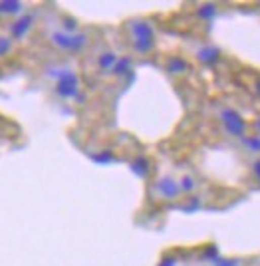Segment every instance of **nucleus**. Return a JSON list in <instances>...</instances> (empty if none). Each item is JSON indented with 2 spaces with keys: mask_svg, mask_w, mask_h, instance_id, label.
<instances>
[{
  "mask_svg": "<svg viewBox=\"0 0 260 266\" xmlns=\"http://www.w3.org/2000/svg\"><path fill=\"white\" fill-rule=\"evenodd\" d=\"M131 32H133V38H135L133 46H135L137 52L147 54L149 50L153 48V38H155V34H153V28H151L149 22H143V20L131 22Z\"/></svg>",
  "mask_w": 260,
  "mask_h": 266,
  "instance_id": "nucleus-1",
  "label": "nucleus"
},
{
  "mask_svg": "<svg viewBox=\"0 0 260 266\" xmlns=\"http://www.w3.org/2000/svg\"><path fill=\"white\" fill-rule=\"evenodd\" d=\"M52 75L58 78V84H56V92L58 96L62 97H76L78 94V75L71 72V70H54Z\"/></svg>",
  "mask_w": 260,
  "mask_h": 266,
  "instance_id": "nucleus-2",
  "label": "nucleus"
},
{
  "mask_svg": "<svg viewBox=\"0 0 260 266\" xmlns=\"http://www.w3.org/2000/svg\"><path fill=\"white\" fill-rule=\"evenodd\" d=\"M52 42L64 50L78 52V50H82L88 44V36H86V34H73V36H70V34L56 32V34H52Z\"/></svg>",
  "mask_w": 260,
  "mask_h": 266,
  "instance_id": "nucleus-3",
  "label": "nucleus"
},
{
  "mask_svg": "<svg viewBox=\"0 0 260 266\" xmlns=\"http://www.w3.org/2000/svg\"><path fill=\"white\" fill-rule=\"evenodd\" d=\"M30 26H32V16L26 14V16H22V18H18L14 24L10 26V34H12V38H16V40L24 38V36L28 34Z\"/></svg>",
  "mask_w": 260,
  "mask_h": 266,
  "instance_id": "nucleus-4",
  "label": "nucleus"
},
{
  "mask_svg": "<svg viewBox=\"0 0 260 266\" xmlns=\"http://www.w3.org/2000/svg\"><path fill=\"white\" fill-rule=\"evenodd\" d=\"M22 2L18 0H4L0 2V16H14V14H20L22 12Z\"/></svg>",
  "mask_w": 260,
  "mask_h": 266,
  "instance_id": "nucleus-5",
  "label": "nucleus"
},
{
  "mask_svg": "<svg viewBox=\"0 0 260 266\" xmlns=\"http://www.w3.org/2000/svg\"><path fill=\"white\" fill-rule=\"evenodd\" d=\"M157 189H159V193L163 195L165 199H175V197L179 195V187H177V183H175L173 179H163V181L157 185Z\"/></svg>",
  "mask_w": 260,
  "mask_h": 266,
  "instance_id": "nucleus-6",
  "label": "nucleus"
},
{
  "mask_svg": "<svg viewBox=\"0 0 260 266\" xmlns=\"http://www.w3.org/2000/svg\"><path fill=\"white\" fill-rule=\"evenodd\" d=\"M118 62H116V54H112V52H105V54H101V58H99V66L105 70V68H114Z\"/></svg>",
  "mask_w": 260,
  "mask_h": 266,
  "instance_id": "nucleus-7",
  "label": "nucleus"
},
{
  "mask_svg": "<svg viewBox=\"0 0 260 266\" xmlns=\"http://www.w3.org/2000/svg\"><path fill=\"white\" fill-rule=\"evenodd\" d=\"M133 171H135L139 177H145L147 171H149V163H147L145 159H137V161L133 163Z\"/></svg>",
  "mask_w": 260,
  "mask_h": 266,
  "instance_id": "nucleus-8",
  "label": "nucleus"
},
{
  "mask_svg": "<svg viewBox=\"0 0 260 266\" xmlns=\"http://www.w3.org/2000/svg\"><path fill=\"white\" fill-rule=\"evenodd\" d=\"M187 66H185V62L183 60H177V58H173L171 62H169V70L173 73H181L183 70H185Z\"/></svg>",
  "mask_w": 260,
  "mask_h": 266,
  "instance_id": "nucleus-9",
  "label": "nucleus"
},
{
  "mask_svg": "<svg viewBox=\"0 0 260 266\" xmlns=\"http://www.w3.org/2000/svg\"><path fill=\"white\" fill-rule=\"evenodd\" d=\"M10 50H12V40L2 36V38H0V58H2V56H6Z\"/></svg>",
  "mask_w": 260,
  "mask_h": 266,
  "instance_id": "nucleus-10",
  "label": "nucleus"
},
{
  "mask_svg": "<svg viewBox=\"0 0 260 266\" xmlns=\"http://www.w3.org/2000/svg\"><path fill=\"white\" fill-rule=\"evenodd\" d=\"M127 68H129V60H119L118 64L114 66V72L116 73H125L127 72Z\"/></svg>",
  "mask_w": 260,
  "mask_h": 266,
  "instance_id": "nucleus-11",
  "label": "nucleus"
},
{
  "mask_svg": "<svg viewBox=\"0 0 260 266\" xmlns=\"http://www.w3.org/2000/svg\"><path fill=\"white\" fill-rule=\"evenodd\" d=\"M114 157H112V153L109 151H105V153H99V155H94V161L97 163H109Z\"/></svg>",
  "mask_w": 260,
  "mask_h": 266,
  "instance_id": "nucleus-12",
  "label": "nucleus"
},
{
  "mask_svg": "<svg viewBox=\"0 0 260 266\" xmlns=\"http://www.w3.org/2000/svg\"><path fill=\"white\" fill-rule=\"evenodd\" d=\"M181 189H183V191H193V189H195V181H193L191 177H183V181H181Z\"/></svg>",
  "mask_w": 260,
  "mask_h": 266,
  "instance_id": "nucleus-13",
  "label": "nucleus"
},
{
  "mask_svg": "<svg viewBox=\"0 0 260 266\" xmlns=\"http://www.w3.org/2000/svg\"><path fill=\"white\" fill-rule=\"evenodd\" d=\"M161 266H173V260H165V262H163Z\"/></svg>",
  "mask_w": 260,
  "mask_h": 266,
  "instance_id": "nucleus-14",
  "label": "nucleus"
}]
</instances>
